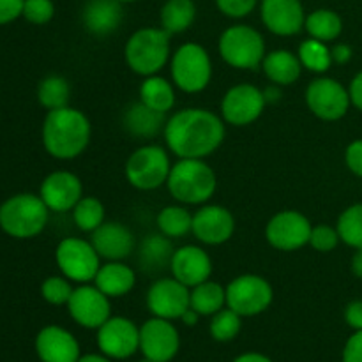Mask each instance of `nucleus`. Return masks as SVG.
<instances>
[{"label": "nucleus", "mask_w": 362, "mask_h": 362, "mask_svg": "<svg viewBox=\"0 0 362 362\" xmlns=\"http://www.w3.org/2000/svg\"><path fill=\"white\" fill-rule=\"evenodd\" d=\"M165 141L179 159H205L225 141L223 117L205 108H186L166 120Z\"/></svg>", "instance_id": "nucleus-1"}, {"label": "nucleus", "mask_w": 362, "mask_h": 362, "mask_svg": "<svg viewBox=\"0 0 362 362\" xmlns=\"http://www.w3.org/2000/svg\"><path fill=\"white\" fill-rule=\"evenodd\" d=\"M90 120L71 106L49 110L42 122V145L52 158L74 159L83 154L90 141Z\"/></svg>", "instance_id": "nucleus-2"}, {"label": "nucleus", "mask_w": 362, "mask_h": 362, "mask_svg": "<svg viewBox=\"0 0 362 362\" xmlns=\"http://www.w3.org/2000/svg\"><path fill=\"white\" fill-rule=\"evenodd\" d=\"M166 186L179 204L205 205L214 197L218 179L204 159H179L172 165Z\"/></svg>", "instance_id": "nucleus-3"}, {"label": "nucleus", "mask_w": 362, "mask_h": 362, "mask_svg": "<svg viewBox=\"0 0 362 362\" xmlns=\"http://www.w3.org/2000/svg\"><path fill=\"white\" fill-rule=\"evenodd\" d=\"M124 55L133 73L144 78L158 74L170 60V34L165 28H140L127 39Z\"/></svg>", "instance_id": "nucleus-4"}, {"label": "nucleus", "mask_w": 362, "mask_h": 362, "mask_svg": "<svg viewBox=\"0 0 362 362\" xmlns=\"http://www.w3.org/2000/svg\"><path fill=\"white\" fill-rule=\"evenodd\" d=\"M49 209L41 197L20 193L0 205V228L14 239H32L45 230Z\"/></svg>", "instance_id": "nucleus-5"}, {"label": "nucleus", "mask_w": 362, "mask_h": 362, "mask_svg": "<svg viewBox=\"0 0 362 362\" xmlns=\"http://www.w3.org/2000/svg\"><path fill=\"white\" fill-rule=\"evenodd\" d=\"M218 49L221 59L235 69H257L265 55V39L250 25H232L219 35Z\"/></svg>", "instance_id": "nucleus-6"}, {"label": "nucleus", "mask_w": 362, "mask_h": 362, "mask_svg": "<svg viewBox=\"0 0 362 362\" xmlns=\"http://www.w3.org/2000/svg\"><path fill=\"white\" fill-rule=\"evenodd\" d=\"M172 81L187 94L205 90L212 80V60L207 49L198 42H184L170 60Z\"/></svg>", "instance_id": "nucleus-7"}, {"label": "nucleus", "mask_w": 362, "mask_h": 362, "mask_svg": "<svg viewBox=\"0 0 362 362\" xmlns=\"http://www.w3.org/2000/svg\"><path fill=\"white\" fill-rule=\"evenodd\" d=\"M172 163L166 148L148 144L138 147L126 161V179L140 191H152L168 180Z\"/></svg>", "instance_id": "nucleus-8"}, {"label": "nucleus", "mask_w": 362, "mask_h": 362, "mask_svg": "<svg viewBox=\"0 0 362 362\" xmlns=\"http://www.w3.org/2000/svg\"><path fill=\"white\" fill-rule=\"evenodd\" d=\"M55 260L60 272L69 281L80 285L94 281L99 267L103 265L101 257L90 240L78 239V237H67L60 240L55 251Z\"/></svg>", "instance_id": "nucleus-9"}, {"label": "nucleus", "mask_w": 362, "mask_h": 362, "mask_svg": "<svg viewBox=\"0 0 362 362\" xmlns=\"http://www.w3.org/2000/svg\"><path fill=\"white\" fill-rule=\"evenodd\" d=\"M271 283L258 274H243L233 278L226 286V306L240 317H255L271 306Z\"/></svg>", "instance_id": "nucleus-10"}, {"label": "nucleus", "mask_w": 362, "mask_h": 362, "mask_svg": "<svg viewBox=\"0 0 362 362\" xmlns=\"http://www.w3.org/2000/svg\"><path fill=\"white\" fill-rule=\"evenodd\" d=\"M306 105L310 112L325 122H334L343 119L349 112L350 94L338 80L327 76L315 78L306 88Z\"/></svg>", "instance_id": "nucleus-11"}, {"label": "nucleus", "mask_w": 362, "mask_h": 362, "mask_svg": "<svg viewBox=\"0 0 362 362\" xmlns=\"http://www.w3.org/2000/svg\"><path fill=\"white\" fill-rule=\"evenodd\" d=\"M265 95L264 90L250 83H240L230 88L221 99V117L226 124L244 127L260 119L264 113Z\"/></svg>", "instance_id": "nucleus-12"}, {"label": "nucleus", "mask_w": 362, "mask_h": 362, "mask_svg": "<svg viewBox=\"0 0 362 362\" xmlns=\"http://www.w3.org/2000/svg\"><path fill=\"white\" fill-rule=\"evenodd\" d=\"M310 219L299 211H281L265 226V239L279 251H297L310 244Z\"/></svg>", "instance_id": "nucleus-13"}, {"label": "nucleus", "mask_w": 362, "mask_h": 362, "mask_svg": "<svg viewBox=\"0 0 362 362\" xmlns=\"http://www.w3.org/2000/svg\"><path fill=\"white\" fill-rule=\"evenodd\" d=\"M191 288L182 285L179 279L161 278L151 285L147 292V308L154 317L165 320L180 318L189 310Z\"/></svg>", "instance_id": "nucleus-14"}, {"label": "nucleus", "mask_w": 362, "mask_h": 362, "mask_svg": "<svg viewBox=\"0 0 362 362\" xmlns=\"http://www.w3.org/2000/svg\"><path fill=\"white\" fill-rule=\"evenodd\" d=\"M67 310L76 324L87 329H99L112 317L110 297L105 296L98 286L88 283L73 290Z\"/></svg>", "instance_id": "nucleus-15"}, {"label": "nucleus", "mask_w": 362, "mask_h": 362, "mask_svg": "<svg viewBox=\"0 0 362 362\" xmlns=\"http://www.w3.org/2000/svg\"><path fill=\"white\" fill-rule=\"evenodd\" d=\"M98 345L105 356L126 359L140 349V329L124 317H110L98 331Z\"/></svg>", "instance_id": "nucleus-16"}, {"label": "nucleus", "mask_w": 362, "mask_h": 362, "mask_svg": "<svg viewBox=\"0 0 362 362\" xmlns=\"http://www.w3.org/2000/svg\"><path fill=\"white\" fill-rule=\"evenodd\" d=\"M179 332L165 318H151L140 329V349L147 359L168 362L179 352Z\"/></svg>", "instance_id": "nucleus-17"}, {"label": "nucleus", "mask_w": 362, "mask_h": 362, "mask_svg": "<svg viewBox=\"0 0 362 362\" xmlns=\"http://www.w3.org/2000/svg\"><path fill=\"white\" fill-rule=\"evenodd\" d=\"M235 218L223 205H202L193 214V233L200 243L219 246L232 239Z\"/></svg>", "instance_id": "nucleus-18"}, {"label": "nucleus", "mask_w": 362, "mask_h": 362, "mask_svg": "<svg viewBox=\"0 0 362 362\" xmlns=\"http://www.w3.org/2000/svg\"><path fill=\"white\" fill-rule=\"evenodd\" d=\"M260 16L265 28L281 37L299 34L306 23L300 0H260Z\"/></svg>", "instance_id": "nucleus-19"}, {"label": "nucleus", "mask_w": 362, "mask_h": 362, "mask_svg": "<svg viewBox=\"0 0 362 362\" xmlns=\"http://www.w3.org/2000/svg\"><path fill=\"white\" fill-rule=\"evenodd\" d=\"M39 197L52 212H69L83 198V184L73 172L59 170L42 180Z\"/></svg>", "instance_id": "nucleus-20"}, {"label": "nucleus", "mask_w": 362, "mask_h": 362, "mask_svg": "<svg viewBox=\"0 0 362 362\" xmlns=\"http://www.w3.org/2000/svg\"><path fill=\"white\" fill-rule=\"evenodd\" d=\"M90 235L92 246L106 262H122L136 250L134 233L119 221H105Z\"/></svg>", "instance_id": "nucleus-21"}, {"label": "nucleus", "mask_w": 362, "mask_h": 362, "mask_svg": "<svg viewBox=\"0 0 362 362\" xmlns=\"http://www.w3.org/2000/svg\"><path fill=\"white\" fill-rule=\"evenodd\" d=\"M170 271H172L173 278L179 279L182 285L193 288V286L211 279L212 260L207 251L202 250L200 246L187 244V246L177 247L173 251Z\"/></svg>", "instance_id": "nucleus-22"}, {"label": "nucleus", "mask_w": 362, "mask_h": 362, "mask_svg": "<svg viewBox=\"0 0 362 362\" xmlns=\"http://www.w3.org/2000/svg\"><path fill=\"white\" fill-rule=\"evenodd\" d=\"M35 350L42 362H78L80 345L69 331L48 325L35 338Z\"/></svg>", "instance_id": "nucleus-23"}, {"label": "nucleus", "mask_w": 362, "mask_h": 362, "mask_svg": "<svg viewBox=\"0 0 362 362\" xmlns=\"http://www.w3.org/2000/svg\"><path fill=\"white\" fill-rule=\"evenodd\" d=\"M124 20V7L119 0H87L81 11L83 27L90 34L105 37L113 34Z\"/></svg>", "instance_id": "nucleus-24"}, {"label": "nucleus", "mask_w": 362, "mask_h": 362, "mask_svg": "<svg viewBox=\"0 0 362 362\" xmlns=\"http://www.w3.org/2000/svg\"><path fill=\"white\" fill-rule=\"evenodd\" d=\"M166 120H168L166 113L148 108L140 99L136 103H131L122 117L124 129L133 138H140V140H151V138L163 133Z\"/></svg>", "instance_id": "nucleus-25"}, {"label": "nucleus", "mask_w": 362, "mask_h": 362, "mask_svg": "<svg viewBox=\"0 0 362 362\" xmlns=\"http://www.w3.org/2000/svg\"><path fill=\"white\" fill-rule=\"evenodd\" d=\"M94 285L110 299L124 297L136 285V274L124 262H106L99 267Z\"/></svg>", "instance_id": "nucleus-26"}, {"label": "nucleus", "mask_w": 362, "mask_h": 362, "mask_svg": "<svg viewBox=\"0 0 362 362\" xmlns=\"http://www.w3.org/2000/svg\"><path fill=\"white\" fill-rule=\"evenodd\" d=\"M262 69L272 83L286 87L299 80L300 73H303V64H300L297 53L290 52V49H274L265 55Z\"/></svg>", "instance_id": "nucleus-27"}, {"label": "nucleus", "mask_w": 362, "mask_h": 362, "mask_svg": "<svg viewBox=\"0 0 362 362\" xmlns=\"http://www.w3.org/2000/svg\"><path fill=\"white\" fill-rule=\"evenodd\" d=\"M172 239L159 233H151L140 243V251H138V260L141 267L147 272H159L170 269L173 257Z\"/></svg>", "instance_id": "nucleus-28"}, {"label": "nucleus", "mask_w": 362, "mask_h": 362, "mask_svg": "<svg viewBox=\"0 0 362 362\" xmlns=\"http://www.w3.org/2000/svg\"><path fill=\"white\" fill-rule=\"evenodd\" d=\"M140 101L156 112L168 113L175 106V90L166 78L152 74L140 85Z\"/></svg>", "instance_id": "nucleus-29"}, {"label": "nucleus", "mask_w": 362, "mask_h": 362, "mask_svg": "<svg viewBox=\"0 0 362 362\" xmlns=\"http://www.w3.org/2000/svg\"><path fill=\"white\" fill-rule=\"evenodd\" d=\"M161 28L170 35L182 34L197 20V6L193 0H166L161 7Z\"/></svg>", "instance_id": "nucleus-30"}, {"label": "nucleus", "mask_w": 362, "mask_h": 362, "mask_svg": "<svg viewBox=\"0 0 362 362\" xmlns=\"http://www.w3.org/2000/svg\"><path fill=\"white\" fill-rule=\"evenodd\" d=\"M189 303L200 317H211L225 308L226 288H223L219 283L207 279L191 288Z\"/></svg>", "instance_id": "nucleus-31"}, {"label": "nucleus", "mask_w": 362, "mask_h": 362, "mask_svg": "<svg viewBox=\"0 0 362 362\" xmlns=\"http://www.w3.org/2000/svg\"><path fill=\"white\" fill-rule=\"evenodd\" d=\"M304 28L310 37L318 39L322 42H332L341 35L343 20L336 11L332 9H317L306 16Z\"/></svg>", "instance_id": "nucleus-32"}, {"label": "nucleus", "mask_w": 362, "mask_h": 362, "mask_svg": "<svg viewBox=\"0 0 362 362\" xmlns=\"http://www.w3.org/2000/svg\"><path fill=\"white\" fill-rule=\"evenodd\" d=\"M158 228L170 239H180L193 232V214L184 205H166L159 211Z\"/></svg>", "instance_id": "nucleus-33"}, {"label": "nucleus", "mask_w": 362, "mask_h": 362, "mask_svg": "<svg viewBox=\"0 0 362 362\" xmlns=\"http://www.w3.org/2000/svg\"><path fill=\"white\" fill-rule=\"evenodd\" d=\"M297 57H299L303 67H306L308 71L317 74L327 73L332 64H334L332 62L331 48L327 46V42H322L313 37L300 42Z\"/></svg>", "instance_id": "nucleus-34"}, {"label": "nucleus", "mask_w": 362, "mask_h": 362, "mask_svg": "<svg viewBox=\"0 0 362 362\" xmlns=\"http://www.w3.org/2000/svg\"><path fill=\"white\" fill-rule=\"evenodd\" d=\"M71 98V87L69 81L64 76L59 74H52V76H46L45 80H41L37 87V101L45 106L46 110H57L64 108V106H69Z\"/></svg>", "instance_id": "nucleus-35"}, {"label": "nucleus", "mask_w": 362, "mask_h": 362, "mask_svg": "<svg viewBox=\"0 0 362 362\" xmlns=\"http://www.w3.org/2000/svg\"><path fill=\"white\" fill-rule=\"evenodd\" d=\"M73 221L78 230L92 233L105 223V205L94 197H83L74 205Z\"/></svg>", "instance_id": "nucleus-36"}, {"label": "nucleus", "mask_w": 362, "mask_h": 362, "mask_svg": "<svg viewBox=\"0 0 362 362\" xmlns=\"http://www.w3.org/2000/svg\"><path fill=\"white\" fill-rule=\"evenodd\" d=\"M339 239L354 250H362V204H354L338 219Z\"/></svg>", "instance_id": "nucleus-37"}, {"label": "nucleus", "mask_w": 362, "mask_h": 362, "mask_svg": "<svg viewBox=\"0 0 362 362\" xmlns=\"http://www.w3.org/2000/svg\"><path fill=\"white\" fill-rule=\"evenodd\" d=\"M240 315L230 310L228 306L223 308L216 315H212L211 322V334L216 341H230L239 334L243 322H240Z\"/></svg>", "instance_id": "nucleus-38"}, {"label": "nucleus", "mask_w": 362, "mask_h": 362, "mask_svg": "<svg viewBox=\"0 0 362 362\" xmlns=\"http://www.w3.org/2000/svg\"><path fill=\"white\" fill-rule=\"evenodd\" d=\"M73 290L74 288L66 276H49L41 285V296L46 303L53 304V306H62V304L69 303Z\"/></svg>", "instance_id": "nucleus-39"}, {"label": "nucleus", "mask_w": 362, "mask_h": 362, "mask_svg": "<svg viewBox=\"0 0 362 362\" xmlns=\"http://www.w3.org/2000/svg\"><path fill=\"white\" fill-rule=\"evenodd\" d=\"M339 240L341 239H339L338 228H332L329 225H317L311 228L310 246L320 253H331L332 250H336Z\"/></svg>", "instance_id": "nucleus-40"}, {"label": "nucleus", "mask_w": 362, "mask_h": 362, "mask_svg": "<svg viewBox=\"0 0 362 362\" xmlns=\"http://www.w3.org/2000/svg\"><path fill=\"white\" fill-rule=\"evenodd\" d=\"M55 6L52 0H25L23 18L34 25H45L52 21Z\"/></svg>", "instance_id": "nucleus-41"}, {"label": "nucleus", "mask_w": 362, "mask_h": 362, "mask_svg": "<svg viewBox=\"0 0 362 362\" xmlns=\"http://www.w3.org/2000/svg\"><path fill=\"white\" fill-rule=\"evenodd\" d=\"M257 4L258 0H216L218 9L225 16L233 18V20H239V18H244L253 13Z\"/></svg>", "instance_id": "nucleus-42"}, {"label": "nucleus", "mask_w": 362, "mask_h": 362, "mask_svg": "<svg viewBox=\"0 0 362 362\" xmlns=\"http://www.w3.org/2000/svg\"><path fill=\"white\" fill-rule=\"evenodd\" d=\"M25 0H0V25H7L23 16Z\"/></svg>", "instance_id": "nucleus-43"}, {"label": "nucleus", "mask_w": 362, "mask_h": 362, "mask_svg": "<svg viewBox=\"0 0 362 362\" xmlns=\"http://www.w3.org/2000/svg\"><path fill=\"white\" fill-rule=\"evenodd\" d=\"M345 163L352 173L362 177V140H356L346 147Z\"/></svg>", "instance_id": "nucleus-44"}, {"label": "nucleus", "mask_w": 362, "mask_h": 362, "mask_svg": "<svg viewBox=\"0 0 362 362\" xmlns=\"http://www.w3.org/2000/svg\"><path fill=\"white\" fill-rule=\"evenodd\" d=\"M343 362H362V331H356L343 349Z\"/></svg>", "instance_id": "nucleus-45"}, {"label": "nucleus", "mask_w": 362, "mask_h": 362, "mask_svg": "<svg viewBox=\"0 0 362 362\" xmlns=\"http://www.w3.org/2000/svg\"><path fill=\"white\" fill-rule=\"evenodd\" d=\"M345 320L356 331H362V300H352L345 310Z\"/></svg>", "instance_id": "nucleus-46"}, {"label": "nucleus", "mask_w": 362, "mask_h": 362, "mask_svg": "<svg viewBox=\"0 0 362 362\" xmlns=\"http://www.w3.org/2000/svg\"><path fill=\"white\" fill-rule=\"evenodd\" d=\"M352 55H354L352 48H350L349 45H345V42H339V45L332 46L331 48L332 62L339 64V66H343V64H349L350 59H352Z\"/></svg>", "instance_id": "nucleus-47"}, {"label": "nucleus", "mask_w": 362, "mask_h": 362, "mask_svg": "<svg viewBox=\"0 0 362 362\" xmlns=\"http://www.w3.org/2000/svg\"><path fill=\"white\" fill-rule=\"evenodd\" d=\"M349 94H350V101H352V105L362 112V71L361 73H357L356 76H354V80L350 81Z\"/></svg>", "instance_id": "nucleus-48"}, {"label": "nucleus", "mask_w": 362, "mask_h": 362, "mask_svg": "<svg viewBox=\"0 0 362 362\" xmlns=\"http://www.w3.org/2000/svg\"><path fill=\"white\" fill-rule=\"evenodd\" d=\"M350 269H352V274L356 278L362 279V250H356L352 262H350Z\"/></svg>", "instance_id": "nucleus-49"}, {"label": "nucleus", "mask_w": 362, "mask_h": 362, "mask_svg": "<svg viewBox=\"0 0 362 362\" xmlns=\"http://www.w3.org/2000/svg\"><path fill=\"white\" fill-rule=\"evenodd\" d=\"M264 95H265V101H267V105H269V103H278L279 99H281V87H279V85L272 83L271 87L265 88Z\"/></svg>", "instance_id": "nucleus-50"}, {"label": "nucleus", "mask_w": 362, "mask_h": 362, "mask_svg": "<svg viewBox=\"0 0 362 362\" xmlns=\"http://www.w3.org/2000/svg\"><path fill=\"white\" fill-rule=\"evenodd\" d=\"M233 362H272V361L269 359V357L262 356V354L251 352V354H243V356L237 357Z\"/></svg>", "instance_id": "nucleus-51"}, {"label": "nucleus", "mask_w": 362, "mask_h": 362, "mask_svg": "<svg viewBox=\"0 0 362 362\" xmlns=\"http://www.w3.org/2000/svg\"><path fill=\"white\" fill-rule=\"evenodd\" d=\"M198 317H200V315H198L193 308H189V310H186V313L180 317V320H182L186 325H197Z\"/></svg>", "instance_id": "nucleus-52"}, {"label": "nucleus", "mask_w": 362, "mask_h": 362, "mask_svg": "<svg viewBox=\"0 0 362 362\" xmlns=\"http://www.w3.org/2000/svg\"><path fill=\"white\" fill-rule=\"evenodd\" d=\"M78 362H112L108 361L106 357H101V356H95V354H87V356L80 357Z\"/></svg>", "instance_id": "nucleus-53"}, {"label": "nucleus", "mask_w": 362, "mask_h": 362, "mask_svg": "<svg viewBox=\"0 0 362 362\" xmlns=\"http://www.w3.org/2000/svg\"><path fill=\"white\" fill-rule=\"evenodd\" d=\"M119 2H122V4H129V2H134V0H119Z\"/></svg>", "instance_id": "nucleus-54"}, {"label": "nucleus", "mask_w": 362, "mask_h": 362, "mask_svg": "<svg viewBox=\"0 0 362 362\" xmlns=\"http://www.w3.org/2000/svg\"><path fill=\"white\" fill-rule=\"evenodd\" d=\"M140 362H154V361H151V359H147V357H145V359L140 361Z\"/></svg>", "instance_id": "nucleus-55"}]
</instances>
